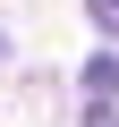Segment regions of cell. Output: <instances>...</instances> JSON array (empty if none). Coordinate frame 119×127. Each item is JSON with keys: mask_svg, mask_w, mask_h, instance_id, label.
Returning a JSON list of instances; mask_svg holds the SVG:
<instances>
[{"mask_svg": "<svg viewBox=\"0 0 119 127\" xmlns=\"http://www.w3.org/2000/svg\"><path fill=\"white\" fill-rule=\"evenodd\" d=\"M85 102H119V51L85 59Z\"/></svg>", "mask_w": 119, "mask_h": 127, "instance_id": "6da1fadb", "label": "cell"}, {"mask_svg": "<svg viewBox=\"0 0 119 127\" xmlns=\"http://www.w3.org/2000/svg\"><path fill=\"white\" fill-rule=\"evenodd\" d=\"M85 17H94L102 34H119V0H85Z\"/></svg>", "mask_w": 119, "mask_h": 127, "instance_id": "7a4b0ae2", "label": "cell"}, {"mask_svg": "<svg viewBox=\"0 0 119 127\" xmlns=\"http://www.w3.org/2000/svg\"><path fill=\"white\" fill-rule=\"evenodd\" d=\"M85 127H119V110L111 102H85Z\"/></svg>", "mask_w": 119, "mask_h": 127, "instance_id": "3957f363", "label": "cell"}]
</instances>
